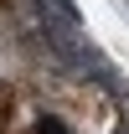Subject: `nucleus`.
Here are the masks:
<instances>
[{
	"label": "nucleus",
	"instance_id": "nucleus-1",
	"mask_svg": "<svg viewBox=\"0 0 129 134\" xmlns=\"http://www.w3.org/2000/svg\"><path fill=\"white\" fill-rule=\"evenodd\" d=\"M47 108L72 134H119V103L98 83H57L47 93Z\"/></svg>",
	"mask_w": 129,
	"mask_h": 134
},
{
	"label": "nucleus",
	"instance_id": "nucleus-2",
	"mask_svg": "<svg viewBox=\"0 0 129 134\" xmlns=\"http://www.w3.org/2000/svg\"><path fill=\"white\" fill-rule=\"evenodd\" d=\"M36 108L21 83H0V134H36Z\"/></svg>",
	"mask_w": 129,
	"mask_h": 134
}]
</instances>
